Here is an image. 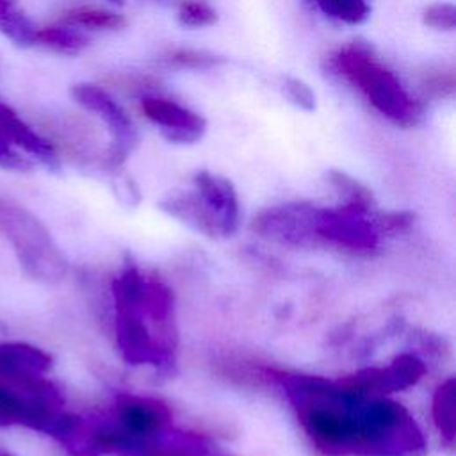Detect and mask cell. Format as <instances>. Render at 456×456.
I'll return each instance as SVG.
<instances>
[{
    "label": "cell",
    "mask_w": 456,
    "mask_h": 456,
    "mask_svg": "<svg viewBox=\"0 0 456 456\" xmlns=\"http://www.w3.org/2000/svg\"><path fill=\"white\" fill-rule=\"evenodd\" d=\"M370 208L358 203H344L333 208L319 207L315 223L317 239L356 251L374 249L381 233L376 224V214Z\"/></svg>",
    "instance_id": "5"
},
{
    "label": "cell",
    "mask_w": 456,
    "mask_h": 456,
    "mask_svg": "<svg viewBox=\"0 0 456 456\" xmlns=\"http://www.w3.org/2000/svg\"><path fill=\"white\" fill-rule=\"evenodd\" d=\"M0 132L14 150L21 148L23 151L39 159L43 164L50 167L57 166V155L52 142L37 134L30 125H27L5 103H0Z\"/></svg>",
    "instance_id": "14"
},
{
    "label": "cell",
    "mask_w": 456,
    "mask_h": 456,
    "mask_svg": "<svg viewBox=\"0 0 456 456\" xmlns=\"http://www.w3.org/2000/svg\"><path fill=\"white\" fill-rule=\"evenodd\" d=\"M116 340L130 365L175 367L178 331L173 290L155 276L126 264L112 280Z\"/></svg>",
    "instance_id": "2"
},
{
    "label": "cell",
    "mask_w": 456,
    "mask_h": 456,
    "mask_svg": "<svg viewBox=\"0 0 456 456\" xmlns=\"http://www.w3.org/2000/svg\"><path fill=\"white\" fill-rule=\"evenodd\" d=\"M132 456H221L210 452L200 438L183 435V433H169V429L153 440L150 445L139 449Z\"/></svg>",
    "instance_id": "15"
},
{
    "label": "cell",
    "mask_w": 456,
    "mask_h": 456,
    "mask_svg": "<svg viewBox=\"0 0 456 456\" xmlns=\"http://www.w3.org/2000/svg\"><path fill=\"white\" fill-rule=\"evenodd\" d=\"M0 166L5 169H27L28 167V160L25 157H21L4 137V134L0 132Z\"/></svg>",
    "instance_id": "27"
},
{
    "label": "cell",
    "mask_w": 456,
    "mask_h": 456,
    "mask_svg": "<svg viewBox=\"0 0 456 456\" xmlns=\"http://www.w3.org/2000/svg\"><path fill=\"white\" fill-rule=\"evenodd\" d=\"M52 369V356L45 349L20 340L0 342V379L20 381L45 376Z\"/></svg>",
    "instance_id": "12"
},
{
    "label": "cell",
    "mask_w": 456,
    "mask_h": 456,
    "mask_svg": "<svg viewBox=\"0 0 456 456\" xmlns=\"http://www.w3.org/2000/svg\"><path fill=\"white\" fill-rule=\"evenodd\" d=\"M36 45H43L59 53L75 55L87 46V39L69 25H48L36 32Z\"/></svg>",
    "instance_id": "19"
},
{
    "label": "cell",
    "mask_w": 456,
    "mask_h": 456,
    "mask_svg": "<svg viewBox=\"0 0 456 456\" xmlns=\"http://www.w3.org/2000/svg\"><path fill=\"white\" fill-rule=\"evenodd\" d=\"M0 233L27 276L41 283H59L66 278L68 260L45 223L23 205L2 196Z\"/></svg>",
    "instance_id": "4"
},
{
    "label": "cell",
    "mask_w": 456,
    "mask_h": 456,
    "mask_svg": "<svg viewBox=\"0 0 456 456\" xmlns=\"http://www.w3.org/2000/svg\"><path fill=\"white\" fill-rule=\"evenodd\" d=\"M283 89L285 94L289 96V100L297 105L303 110H314L315 109V94L314 91L299 78L294 77H287L283 82Z\"/></svg>",
    "instance_id": "26"
},
{
    "label": "cell",
    "mask_w": 456,
    "mask_h": 456,
    "mask_svg": "<svg viewBox=\"0 0 456 456\" xmlns=\"http://www.w3.org/2000/svg\"><path fill=\"white\" fill-rule=\"evenodd\" d=\"M422 21L436 30H452L456 27V9L445 2L431 4L422 14Z\"/></svg>",
    "instance_id": "24"
},
{
    "label": "cell",
    "mask_w": 456,
    "mask_h": 456,
    "mask_svg": "<svg viewBox=\"0 0 456 456\" xmlns=\"http://www.w3.org/2000/svg\"><path fill=\"white\" fill-rule=\"evenodd\" d=\"M73 98L87 110L100 116L112 135V150L109 160L112 166H119L137 144V132L123 110V107L112 100L109 93L93 84H77L73 87Z\"/></svg>",
    "instance_id": "9"
},
{
    "label": "cell",
    "mask_w": 456,
    "mask_h": 456,
    "mask_svg": "<svg viewBox=\"0 0 456 456\" xmlns=\"http://www.w3.org/2000/svg\"><path fill=\"white\" fill-rule=\"evenodd\" d=\"M142 110L150 121L162 126L166 139L176 144H192L200 141L207 128L201 116L167 98L146 96L142 100Z\"/></svg>",
    "instance_id": "10"
},
{
    "label": "cell",
    "mask_w": 456,
    "mask_h": 456,
    "mask_svg": "<svg viewBox=\"0 0 456 456\" xmlns=\"http://www.w3.org/2000/svg\"><path fill=\"white\" fill-rule=\"evenodd\" d=\"M27 406L23 395L9 383L0 379V428L25 426Z\"/></svg>",
    "instance_id": "20"
},
{
    "label": "cell",
    "mask_w": 456,
    "mask_h": 456,
    "mask_svg": "<svg viewBox=\"0 0 456 456\" xmlns=\"http://www.w3.org/2000/svg\"><path fill=\"white\" fill-rule=\"evenodd\" d=\"M166 59H167V62H171L175 66H182V68H208V66L221 62V59L212 53L189 50V48L175 50Z\"/></svg>",
    "instance_id": "25"
},
{
    "label": "cell",
    "mask_w": 456,
    "mask_h": 456,
    "mask_svg": "<svg viewBox=\"0 0 456 456\" xmlns=\"http://www.w3.org/2000/svg\"><path fill=\"white\" fill-rule=\"evenodd\" d=\"M62 21L69 27H82L91 30H118L126 23V20L119 12L91 5L73 7L66 11Z\"/></svg>",
    "instance_id": "18"
},
{
    "label": "cell",
    "mask_w": 456,
    "mask_h": 456,
    "mask_svg": "<svg viewBox=\"0 0 456 456\" xmlns=\"http://www.w3.org/2000/svg\"><path fill=\"white\" fill-rule=\"evenodd\" d=\"M328 180L338 191V194L344 198V203H358V205L372 207L370 191L365 185H362L360 182H356L354 178H351L349 175H346L342 171H330Z\"/></svg>",
    "instance_id": "22"
},
{
    "label": "cell",
    "mask_w": 456,
    "mask_h": 456,
    "mask_svg": "<svg viewBox=\"0 0 456 456\" xmlns=\"http://www.w3.org/2000/svg\"><path fill=\"white\" fill-rule=\"evenodd\" d=\"M194 191L201 196L212 216L216 217L221 237H232L239 228V200L232 182L210 171H198L192 176Z\"/></svg>",
    "instance_id": "11"
},
{
    "label": "cell",
    "mask_w": 456,
    "mask_h": 456,
    "mask_svg": "<svg viewBox=\"0 0 456 456\" xmlns=\"http://www.w3.org/2000/svg\"><path fill=\"white\" fill-rule=\"evenodd\" d=\"M216 20V11L205 0H182L178 4V21L183 27H208Z\"/></svg>",
    "instance_id": "23"
},
{
    "label": "cell",
    "mask_w": 456,
    "mask_h": 456,
    "mask_svg": "<svg viewBox=\"0 0 456 456\" xmlns=\"http://www.w3.org/2000/svg\"><path fill=\"white\" fill-rule=\"evenodd\" d=\"M317 214H319V207L312 203L276 205L262 210L253 219L251 228L260 237H265L281 244L303 246L317 239L315 235Z\"/></svg>",
    "instance_id": "8"
},
{
    "label": "cell",
    "mask_w": 456,
    "mask_h": 456,
    "mask_svg": "<svg viewBox=\"0 0 456 456\" xmlns=\"http://www.w3.org/2000/svg\"><path fill=\"white\" fill-rule=\"evenodd\" d=\"M310 442L328 456H424L415 417L387 395H365L322 376L269 370Z\"/></svg>",
    "instance_id": "1"
},
{
    "label": "cell",
    "mask_w": 456,
    "mask_h": 456,
    "mask_svg": "<svg viewBox=\"0 0 456 456\" xmlns=\"http://www.w3.org/2000/svg\"><path fill=\"white\" fill-rule=\"evenodd\" d=\"M151 2H159V4H169L171 0H151Z\"/></svg>",
    "instance_id": "29"
},
{
    "label": "cell",
    "mask_w": 456,
    "mask_h": 456,
    "mask_svg": "<svg viewBox=\"0 0 456 456\" xmlns=\"http://www.w3.org/2000/svg\"><path fill=\"white\" fill-rule=\"evenodd\" d=\"M424 372L426 367L419 356L413 353H401L385 367H365L337 381L353 392L387 395L417 385Z\"/></svg>",
    "instance_id": "7"
},
{
    "label": "cell",
    "mask_w": 456,
    "mask_h": 456,
    "mask_svg": "<svg viewBox=\"0 0 456 456\" xmlns=\"http://www.w3.org/2000/svg\"><path fill=\"white\" fill-rule=\"evenodd\" d=\"M110 2H114V4H123V0H110Z\"/></svg>",
    "instance_id": "30"
},
{
    "label": "cell",
    "mask_w": 456,
    "mask_h": 456,
    "mask_svg": "<svg viewBox=\"0 0 456 456\" xmlns=\"http://www.w3.org/2000/svg\"><path fill=\"white\" fill-rule=\"evenodd\" d=\"M0 456H16V454L11 452V451H7V449H4V447H0Z\"/></svg>",
    "instance_id": "28"
},
{
    "label": "cell",
    "mask_w": 456,
    "mask_h": 456,
    "mask_svg": "<svg viewBox=\"0 0 456 456\" xmlns=\"http://www.w3.org/2000/svg\"><path fill=\"white\" fill-rule=\"evenodd\" d=\"M159 208L169 214L171 217L182 221L183 224L191 226L198 233H203L212 239H221L217 221L214 219L212 212L194 189L167 194L159 201Z\"/></svg>",
    "instance_id": "13"
},
{
    "label": "cell",
    "mask_w": 456,
    "mask_h": 456,
    "mask_svg": "<svg viewBox=\"0 0 456 456\" xmlns=\"http://www.w3.org/2000/svg\"><path fill=\"white\" fill-rule=\"evenodd\" d=\"M0 32L18 46L36 45L37 27L16 0H0Z\"/></svg>",
    "instance_id": "17"
},
{
    "label": "cell",
    "mask_w": 456,
    "mask_h": 456,
    "mask_svg": "<svg viewBox=\"0 0 456 456\" xmlns=\"http://www.w3.org/2000/svg\"><path fill=\"white\" fill-rule=\"evenodd\" d=\"M454 404H456V381L454 378H447L436 387L433 394L431 415H433L435 428L449 445H452L456 436Z\"/></svg>",
    "instance_id": "16"
},
{
    "label": "cell",
    "mask_w": 456,
    "mask_h": 456,
    "mask_svg": "<svg viewBox=\"0 0 456 456\" xmlns=\"http://www.w3.org/2000/svg\"><path fill=\"white\" fill-rule=\"evenodd\" d=\"M314 2L326 16L349 25H358L369 16V5L365 4V0H314Z\"/></svg>",
    "instance_id": "21"
},
{
    "label": "cell",
    "mask_w": 456,
    "mask_h": 456,
    "mask_svg": "<svg viewBox=\"0 0 456 456\" xmlns=\"http://www.w3.org/2000/svg\"><path fill=\"white\" fill-rule=\"evenodd\" d=\"M330 66L395 125L411 126L419 121L422 114L419 102L410 96L394 71L374 57L369 46L360 43L346 45L331 55Z\"/></svg>",
    "instance_id": "3"
},
{
    "label": "cell",
    "mask_w": 456,
    "mask_h": 456,
    "mask_svg": "<svg viewBox=\"0 0 456 456\" xmlns=\"http://www.w3.org/2000/svg\"><path fill=\"white\" fill-rule=\"evenodd\" d=\"M110 415L134 442L128 456L162 436L171 424V411L162 401L135 394H119Z\"/></svg>",
    "instance_id": "6"
}]
</instances>
